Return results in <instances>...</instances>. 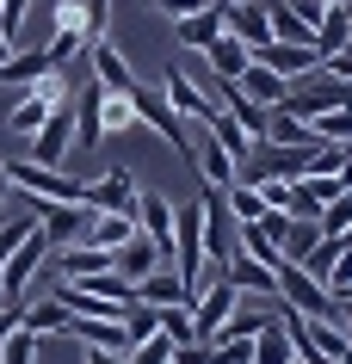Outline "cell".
I'll list each match as a JSON object with an SVG mask.
<instances>
[{"label":"cell","instance_id":"obj_1","mask_svg":"<svg viewBox=\"0 0 352 364\" xmlns=\"http://www.w3.org/2000/svg\"><path fill=\"white\" fill-rule=\"evenodd\" d=\"M130 105H137V124H149V130H161V136H167V149H179L186 161L198 154V149H192V130H186V117H179L174 105L161 99V87L137 80V87H130Z\"/></svg>","mask_w":352,"mask_h":364},{"label":"cell","instance_id":"obj_2","mask_svg":"<svg viewBox=\"0 0 352 364\" xmlns=\"http://www.w3.org/2000/svg\"><path fill=\"white\" fill-rule=\"evenodd\" d=\"M278 303H291L297 315H309V321H334V290L328 284H315L309 272L303 266H291V259H284V266H278Z\"/></svg>","mask_w":352,"mask_h":364},{"label":"cell","instance_id":"obj_3","mask_svg":"<svg viewBox=\"0 0 352 364\" xmlns=\"http://www.w3.org/2000/svg\"><path fill=\"white\" fill-rule=\"evenodd\" d=\"M50 253H56V241H50V235L31 223V235L13 247V259L0 266V296H25V290H31V278H38V266L50 259Z\"/></svg>","mask_w":352,"mask_h":364},{"label":"cell","instance_id":"obj_4","mask_svg":"<svg viewBox=\"0 0 352 364\" xmlns=\"http://www.w3.org/2000/svg\"><path fill=\"white\" fill-rule=\"evenodd\" d=\"M161 93H167V105H174L186 124H210L216 117V93H204L186 68H167V75H161Z\"/></svg>","mask_w":352,"mask_h":364},{"label":"cell","instance_id":"obj_5","mask_svg":"<svg viewBox=\"0 0 352 364\" xmlns=\"http://www.w3.org/2000/svg\"><path fill=\"white\" fill-rule=\"evenodd\" d=\"M137 179H130V167H112V173H99V179H87L80 186V204L87 210H137Z\"/></svg>","mask_w":352,"mask_h":364},{"label":"cell","instance_id":"obj_6","mask_svg":"<svg viewBox=\"0 0 352 364\" xmlns=\"http://www.w3.org/2000/svg\"><path fill=\"white\" fill-rule=\"evenodd\" d=\"M254 62L260 68H272L278 80H303V75H315V68H321V50H315V43H260L254 50Z\"/></svg>","mask_w":352,"mask_h":364},{"label":"cell","instance_id":"obj_7","mask_svg":"<svg viewBox=\"0 0 352 364\" xmlns=\"http://www.w3.org/2000/svg\"><path fill=\"white\" fill-rule=\"evenodd\" d=\"M25 204H31V210H38V229L50 235V241H56V247H68V241H80V235H87V204H43V198H25Z\"/></svg>","mask_w":352,"mask_h":364},{"label":"cell","instance_id":"obj_8","mask_svg":"<svg viewBox=\"0 0 352 364\" xmlns=\"http://www.w3.org/2000/svg\"><path fill=\"white\" fill-rule=\"evenodd\" d=\"M223 31H229V38H241L247 50L272 43V19H266V0H235V6H223Z\"/></svg>","mask_w":352,"mask_h":364},{"label":"cell","instance_id":"obj_9","mask_svg":"<svg viewBox=\"0 0 352 364\" xmlns=\"http://www.w3.org/2000/svg\"><path fill=\"white\" fill-rule=\"evenodd\" d=\"M87 62H93V80L105 87V93H130V87H137V68L124 62V50H117L112 38L87 43Z\"/></svg>","mask_w":352,"mask_h":364},{"label":"cell","instance_id":"obj_10","mask_svg":"<svg viewBox=\"0 0 352 364\" xmlns=\"http://www.w3.org/2000/svg\"><path fill=\"white\" fill-rule=\"evenodd\" d=\"M155 266H174V259H167V253L155 247V241H149V235H130V241H124V247H112V272L117 278H130V284H137V278H149V272Z\"/></svg>","mask_w":352,"mask_h":364},{"label":"cell","instance_id":"obj_11","mask_svg":"<svg viewBox=\"0 0 352 364\" xmlns=\"http://www.w3.org/2000/svg\"><path fill=\"white\" fill-rule=\"evenodd\" d=\"M130 216H137V229L174 259V204H167L161 192H137V210H130Z\"/></svg>","mask_w":352,"mask_h":364},{"label":"cell","instance_id":"obj_12","mask_svg":"<svg viewBox=\"0 0 352 364\" xmlns=\"http://www.w3.org/2000/svg\"><path fill=\"white\" fill-rule=\"evenodd\" d=\"M99 142H112V136H130V130H142L137 124V105H130V93H105L99 87Z\"/></svg>","mask_w":352,"mask_h":364},{"label":"cell","instance_id":"obj_13","mask_svg":"<svg viewBox=\"0 0 352 364\" xmlns=\"http://www.w3.org/2000/svg\"><path fill=\"white\" fill-rule=\"evenodd\" d=\"M137 296H142V303H155V309H161V303H192L198 290L186 284V278H179L174 266H155L149 278H137Z\"/></svg>","mask_w":352,"mask_h":364},{"label":"cell","instance_id":"obj_14","mask_svg":"<svg viewBox=\"0 0 352 364\" xmlns=\"http://www.w3.org/2000/svg\"><path fill=\"white\" fill-rule=\"evenodd\" d=\"M198 56L210 62V80H241V68L254 62V50H247L241 38H229V31H223V38H216L210 50H198Z\"/></svg>","mask_w":352,"mask_h":364},{"label":"cell","instance_id":"obj_15","mask_svg":"<svg viewBox=\"0 0 352 364\" xmlns=\"http://www.w3.org/2000/svg\"><path fill=\"white\" fill-rule=\"evenodd\" d=\"M130 235H137V216H130V210H93L80 241H93V247H124Z\"/></svg>","mask_w":352,"mask_h":364},{"label":"cell","instance_id":"obj_16","mask_svg":"<svg viewBox=\"0 0 352 364\" xmlns=\"http://www.w3.org/2000/svg\"><path fill=\"white\" fill-rule=\"evenodd\" d=\"M19 327H31L38 340H50V333H68V309L56 303V290H50V296H31V290H25V321H19Z\"/></svg>","mask_w":352,"mask_h":364},{"label":"cell","instance_id":"obj_17","mask_svg":"<svg viewBox=\"0 0 352 364\" xmlns=\"http://www.w3.org/2000/svg\"><path fill=\"white\" fill-rule=\"evenodd\" d=\"M62 278H93V272H112V247H93V241H68L56 247Z\"/></svg>","mask_w":352,"mask_h":364},{"label":"cell","instance_id":"obj_18","mask_svg":"<svg viewBox=\"0 0 352 364\" xmlns=\"http://www.w3.org/2000/svg\"><path fill=\"white\" fill-rule=\"evenodd\" d=\"M266 142H278V149H309L315 130H309V117H297V112H284V105H272V112H266Z\"/></svg>","mask_w":352,"mask_h":364},{"label":"cell","instance_id":"obj_19","mask_svg":"<svg viewBox=\"0 0 352 364\" xmlns=\"http://www.w3.org/2000/svg\"><path fill=\"white\" fill-rule=\"evenodd\" d=\"M235 87H241V93H247V99H260L266 112H272V105H284V93H291V80H278L272 68H260V62H247Z\"/></svg>","mask_w":352,"mask_h":364},{"label":"cell","instance_id":"obj_20","mask_svg":"<svg viewBox=\"0 0 352 364\" xmlns=\"http://www.w3.org/2000/svg\"><path fill=\"white\" fill-rule=\"evenodd\" d=\"M179 43L186 50H210L216 38H223V6H204V13H192V19H174Z\"/></svg>","mask_w":352,"mask_h":364},{"label":"cell","instance_id":"obj_21","mask_svg":"<svg viewBox=\"0 0 352 364\" xmlns=\"http://www.w3.org/2000/svg\"><path fill=\"white\" fill-rule=\"evenodd\" d=\"M50 68H56V62H50V50H13V62H6V68H0V87H31V80L38 75H50Z\"/></svg>","mask_w":352,"mask_h":364},{"label":"cell","instance_id":"obj_22","mask_svg":"<svg viewBox=\"0 0 352 364\" xmlns=\"http://www.w3.org/2000/svg\"><path fill=\"white\" fill-rule=\"evenodd\" d=\"M204 130H210V142H216V149H229L235 161H241V154H247V149H254V142H260V136H247V130H241V124H235L229 112H223V105H216V117H210V124H204Z\"/></svg>","mask_w":352,"mask_h":364},{"label":"cell","instance_id":"obj_23","mask_svg":"<svg viewBox=\"0 0 352 364\" xmlns=\"http://www.w3.org/2000/svg\"><path fill=\"white\" fill-rule=\"evenodd\" d=\"M192 167L204 173V186H216V192H223V186H235V154H229V149H216V142L192 154Z\"/></svg>","mask_w":352,"mask_h":364},{"label":"cell","instance_id":"obj_24","mask_svg":"<svg viewBox=\"0 0 352 364\" xmlns=\"http://www.w3.org/2000/svg\"><path fill=\"white\" fill-rule=\"evenodd\" d=\"M352 31H346V6H328L321 13V25H315V50H321V62L334 56V50H346Z\"/></svg>","mask_w":352,"mask_h":364},{"label":"cell","instance_id":"obj_25","mask_svg":"<svg viewBox=\"0 0 352 364\" xmlns=\"http://www.w3.org/2000/svg\"><path fill=\"white\" fill-rule=\"evenodd\" d=\"M297 358V346H291V333L284 327H266V333H254V364H291Z\"/></svg>","mask_w":352,"mask_h":364},{"label":"cell","instance_id":"obj_26","mask_svg":"<svg viewBox=\"0 0 352 364\" xmlns=\"http://www.w3.org/2000/svg\"><path fill=\"white\" fill-rule=\"evenodd\" d=\"M223 204H229L235 223H254L260 210H266V198H260V186H247V179H235V186H223Z\"/></svg>","mask_w":352,"mask_h":364},{"label":"cell","instance_id":"obj_27","mask_svg":"<svg viewBox=\"0 0 352 364\" xmlns=\"http://www.w3.org/2000/svg\"><path fill=\"white\" fill-rule=\"evenodd\" d=\"M56 38H68V43H80L87 50V0H56Z\"/></svg>","mask_w":352,"mask_h":364},{"label":"cell","instance_id":"obj_28","mask_svg":"<svg viewBox=\"0 0 352 364\" xmlns=\"http://www.w3.org/2000/svg\"><path fill=\"white\" fill-rule=\"evenodd\" d=\"M315 229H321V241H340V235L352 229V192L328 198V204H321V216H315Z\"/></svg>","mask_w":352,"mask_h":364},{"label":"cell","instance_id":"obj_29","mask_svg":"<svg viewBox=\"0 0 352 364\" xmlns=\"http://www.w3.org/2000/svg\"><path fill=\"white\" fill-rule=\"evenodd\" d=\"M38 352H43V340L31 327H13V333L0 340V364H38Z\"/></svg>","mask_w":352,"mask_h":364},{"label":"cell","instance_id":"obj_30","mask_svg":"<svg viewBox=\"0 0 352 364\" xmlns=\"http://www.w3.org/2000/svg\"><path fill=\"white\" fill-rule=\"evenodd\" d=\"M155 321H161V333H167L174 346L198 340V333H192V303H161V309H155Z\"/></svg>","mask_w":352,"mask_h":364},{"label":"cell","instance_id":"obj_31","mask_svg":"<svg viewBox=\"0 0 352 364\" xmlns=\"http://www.w3.org/2000/svg\"><path fill=\"white\" fill-rule=\"evenodd\" d=\"M117 321H124L130 346H142V340H155V333H161V321H155V303H130L124 315H117Z\"/></svg>","mask_w":352,"mask_h":364},{"label":"cell","instance_id":"obj_32","mask_svg":"<svg viewBox=\"0 0 352 364\" xmlns=\"http://www.w3.org/2000/svg\"><path fill=\"white\" fill-rule=\"evenodd\" d=\"M43 117H50V105H43L38 93H25L19 105L6 112V130H13V136H31V130H38V124H43Z\"/></svg>","mask_w":352,"mask_h":364},{"label":"cell","instance_id":"obj_33","mask_svg":"<svg viewBox=\"0 0 352 364\" xmlns=\"http://www.w3.org/2000/svg\"><path fill=\"white\" fill-rule=\"evenodd\" d=\"M309 130H315V142H352V105H340V112H321V117H309Z\"/></svg>","mask_w":352,"mask_h":364},{"label":"cell","instance_id":"obj_34","mask_svg":"<svg viewBox=\"0 0 352 364\" xmlns=\"http://www.w3.org/2000/svg\"><path fill=\"white\" fill-rule=\"evenodd\" d=\"M25 93H38L43 105H68V99H75V87H68V68H50V75H38Z\"/></svg>","mask_w":352,"mask_h":364},{"label":"cell","instance_id":"obj_35","mask_svg":"<svg viewBox=\"0 0 352 364\" xmlns=\"http://www.w3.org/2000/svg\"><path fill=\"white\" fill-rule=\"evenodd\" d=\"M210 346V364H254V340H235V333H216Z\"/></svg>","mask_w":352,"mask_h":364},{"label":"cell","instance_id":"obj_36","mask_svg":"<svg viewBox=\"0 0 352 364\" xmlns=\"http://www.w3.org/2000/svg\"><path fill=\"white\" fill-rule=\"evenodd\" d=\"M167 358H174V340L167 333H155V340H142V346L124 352V364H167Z\"/></svg>","mask_w":352,"mask_h":364},{"label":"cell","instance_id":"obj_37","mask_svg":"<svg viewBox=\"0 0 352 364\" xmlns=\"http://www.w3.org/2000/svg\"><path fill=\"white\" fill-rule=\"evenodd\" d=\"M31 223H38V216H13V210H6V223H0V266H6V259H13V247L31 235Z\"/></svg>","mask_w":352,"mask_h":364},{"label":"cell","instance_id":"obj_38","mask_svg":"<svg viewBox=\"0 0 352 364\" xmlns=\"http://www.w3.org/2000/svg\"><path fill=\"white\" fill-rule=\"evenodd\" d=\"M149 6H155L161 19H192V13H204L210 0H149Z\"/></svg>","mask_w":352,"mask_h":364},{"label":"cell","instance_id":"obj_39","mask_svg":"<svg viewBox=\"0 0 352 364\" xmlns=\"http://www.w3.org/2000/svg\"><path fill=\"white\" fill-rule=\"evenodd\" d=\"M25 6H31V0H6V6H0V31H6V38H19V25H25Z\"/></svg>","mask_w":352,"mask_h":364},{"label":"cell","instance_id":"obj_40","mask_svg":"<svg viewBox=\"0 0 352 364\" xmlns=\"http://www.w3.org/2000/svg\"><path fill=\"white\" fill-rule=\"evenodd\" d=\"M321 75H334V80H352V43H346V50H334V56L321 62Z\"/></svg>","mask_w":352,"mask_h":364},{"label":"cell","instance_id":"obj_41","mask_svg":"<svg viewBox=\"0 0 352 364\" xmlns=\"http://www.w3.org/2000/svg\"><path fill=\"white\" fill-rule=\"evenodd\" d=\"M254 223H260L266 235H272V241H284V229H291V216H284V210H260Z\"/></svg>","mask_w":352,"mask_h":364},{"label":"cell","instance_id":"obj_42","mask_svg":"<svg viewBox=\"0 0 352 364\" xmlns=\"http://www.w3.org/2000/svg\"><path fill=\"white\" fill-rule=\"evenodd\" d=\"M80 364H124L117 352H105V346H80Z\"/></svg>","mask_w":352,"mask_h":364},{"label":"cell","instance_id":"obj_43","mask_svg":"<svg viewBox=\"0 0 352 364\" xmlns=\"http://www.w3.org/2000/svg\"><path fill=\"white\" fill-rule=\"evenodd\" d=\"M13 198V179H6V161H0V204Z\"/></svg>","mask_w":352,"mask_h":364},{"label":"cell","instance_id":"obj_44","mask_svg":"<svg viewBox=\"0 0 352 364\" xmlns=\"http://www.w3.org/2000/svg\"><path fill=\"white\" fill-rule=\"evenodd\" d=\"M6 62H13V38H6V31H0V68H6Z\"/></svg>","mask_w":352,"mask_h":364},{"label":"cell","instance_id":"obj_45","mask_svg":"<svg viewBox=\"0 0 352 364\" xmlns=\"http://www.w3.org/2000/svg\"><path fill=\"white\" fill-rule=\"evenodd\" d=\"M334 303H352V284H346V290H340V296H334Z\"/></svg>","mask_w":352,"mask_h":364},{"label":"cell","instance_id":"obj_46","mask_svg":"<svg viewBox=\"0 0 352 364\" xmlns=\"http://www.w3.org/2000/svg\"><path fill=\"white\" fill-rule=\"evenodd\" d=\"M340 364H352V346H346V352H340Z\"/></svg>","mask_w":352,"mask_h":364},{"label":"cell","instance_id":"obj_47","mask_svg":"<svg viewBox=\"0 0 352 364\" xmlns=\"http://www.w3.org/2000/svg\"><path fill=\"white\" fill-rule=\"evenodd\" d=\"M346 31H352V0H346Z\"/></svg>","mask_w":352,"mask_h":364},{"label":"cell","instance_id":"obj_48","mask_svg":"<svg viewBox=\"0 0 352 364\" xmlns=\"http://www.w3.org/2000/svg\"><path fill=\"white\" fill-rule=\"evenodd\" d=\"M321 6H346V0H321Z\"/></svg>","mask_w":352,"mask_h":364},{"label":"cell","instance_id":"obj_49","mask_svg":"<svg viewBox=\"0 0 352 364\" xmlns=\"http://www.w3.org/2000/svg\"><path fill=\"white\" fill-rule=\"evenodd\" d=\"M210 6H235V0H210Z\"/></svg>","mask_w":352,"mask_h":364},{"label":"cell","instance_id":"obj_50","mask_svg":"<svg viewBox=\"0 0 352 364\" xmlns=\"http://www.w3.org/2000/svg\"><path fill=\"white\" fill-rule=\"evenodd\" d=\"M0 6H6V0H0Z\"/></svg>","mask_w":352,"mask_h":364},{"label":"cell","instance_id":"obj_51","mask_svg":"<svg viewBox=\"0 0 352 364\" xmlns=\"http://www.w3.org/2000/svg\"><path fill=\"white\" fill-rule=\"evenodd\" d=\"M346 235H352V229H346Z\"/></svg>","mask_w":352,"mask_h":364},{"label":"cell","instance_id":"obj_52","mask_svg":"<svg viewBox=\"0 0 352 364\" xmlns=\"http://www.w3.org/2000/svg\"><path fill=\"white\" fill-rule=\"evenodd\" d=\"M291 364H297V358H291Z\"/></svg>","mask_w":352,"mask_h":364}]
</instances>
